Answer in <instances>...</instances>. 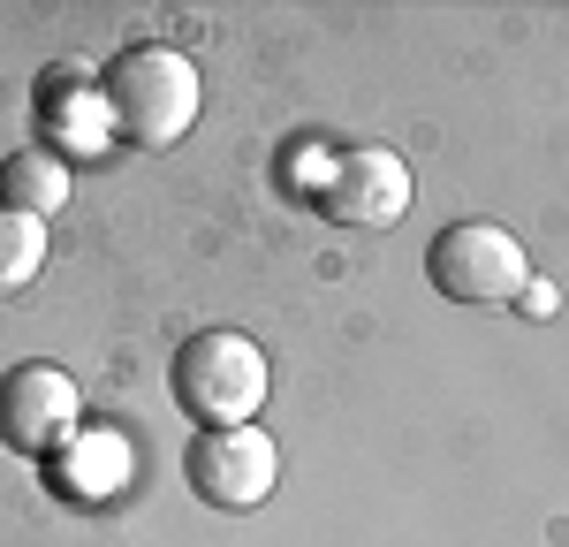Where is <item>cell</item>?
Returning <instances> with one entry per match:
<instances>
[{
	"instance_id": "cell-1",
	"label": "cell",
	"mask_w": 569,
	"mask_h": 547,
	"mask_svg": "<svg viewBox=\"0 0 569 547\" xmlns=\"http://www.w3.org/2000/svg\"><path fill=\"white\" fill-rule=\"evenodd\" d=\"M99 99H107V122L130 152H168V145L190 137L198 107H206V84H198L190 53H176V46H130V53L107 61Z\"/></svg>"
},
{
	"instance_id": "cell-2",
	"label": "cell",
	"mask_w": 569,
	"mask_h": 547,
	"mask_svg": "<svg viewBox=\"0 0 569 547\" xmlns=\"http://www.w3.org/2000/svg\"><path fill=\"white\" fill-rule=\"evenodd\" d=\"M168 388H176V404L198 418V434H206V426H259L273 365H266V350L251 335L206 327V335H182L176 365H168Z\"/></svg>"
},
{
	"instance_id": "cell-3",
	"label": "cell",
	"mask_w": 569,
	"mask_h": 547,
	"mask_svg": "<svg viewBox=\"0 0 569 547\" xmlns=\"http://www.w3.org/2000/svg\"><path fill=\"white\" fill-rule=\"evenodd\" d=\"M426 274L448 305H509L531 289V259L509 228L493 221H448L426 243Z\"/></svg>"
},
{
	"instance_id": "cell-4",
	"label": "cell",
	"mask_w": 569,
	"mask_h": 547,
	"mask_svg": "<svg viewBox=\"0 0 569 547\" xmlns=\"http://www.w3.org/2000/svg\"><path fill=\"white\" fill-rule=\"evenodd\" d=\"M182 479L206 509H259L281 479V449L259 426H206L190 449H182Z\"/></svg>"
},
{
	"instance_id": "cell-5",
	"label": "cell",
	"mask_w": 569,
	"mask_h": 547,
	"mask_svg": "<svg viewBox=\"0 0 569 547\" xmlns=\"http://www.w3.org/2000/svg\"><path fill=\"white\" fill-rule=\"evenodd\" d=\"M77 410H84V396L61 365L23 358L0 372V441L16 456H61L77 441Z\"/></svg>"
},
{
	"instance_id": "cell-6",
	"label": "cell",
	"mask_w": 569,
	"mask_h": 547,
	"mask_svg": "<svg viewBox=\"0 0 569 547\" xmlns=\"http://www.w3.org/2000/svg\"><path fill=\"white\" fill-rule=\"evenodd\" d=\"M410 198H418L410 160L388 152V145H350L319 176V213L327 221H350V228H395L410 213Z\"/></svg>"
},
{
	"instance_id": "cell-7",
	"label": "cell",
	"mask_w": 569,
	"mask_h": 547,
	"mask_svg": "<svg viewBox=\"0 0 569 547\" xmlns=\"http://www.w3.org/2000/svg\"><path fill=\"white\" fill-rule=\"evenodd\" d=\"M0 206H16V213H31V221H53L61 206H69V160L61 152H8L0 160Z\"/></svg>"
},
{
	"instance_id": "cell-8",
	"label": "cell",
	"mask_w": 569,
	"mask_h": 547,
	"mask_svg": "<svg viewBox=\"0 0 569 547\" xmlns=\"http://www.w3.org/2000/svg\"><path fill=\"white\" fill-rule=\"evenodd\" d=\"M39 267H46V221L0 206V297H16Z\"/></svg>"
}]
</instances>
